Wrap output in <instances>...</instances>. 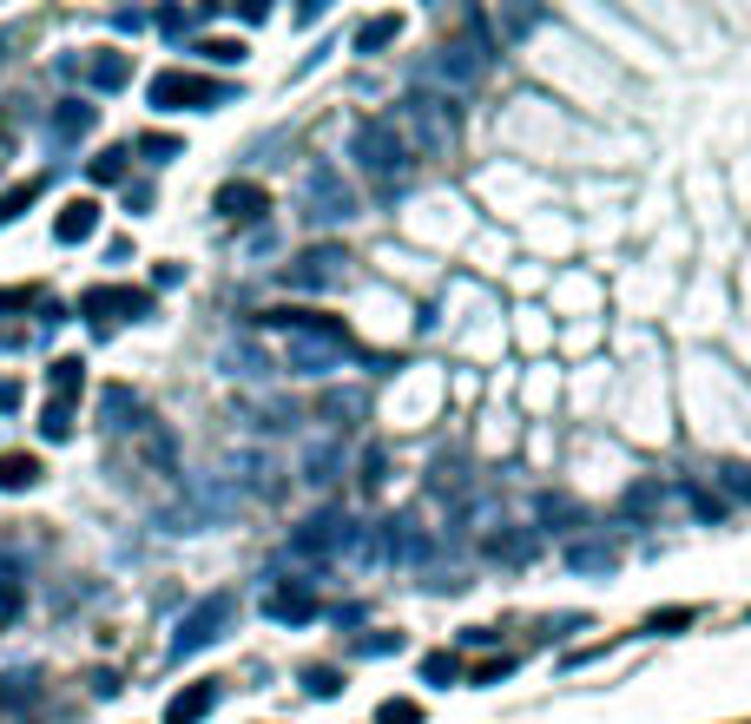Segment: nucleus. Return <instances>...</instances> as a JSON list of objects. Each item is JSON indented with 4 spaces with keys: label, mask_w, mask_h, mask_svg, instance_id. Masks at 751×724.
I'll return each instance as SVG.
<instances>
[{
    "label": "nucleus",
    "mask_w": 751,
    "mask_h": 724,
    "mask_svg": "<svg viewBox=\"0 0 751 724\" xmlns=\"http://www.w3.org/2000/svg\"><path fill=\"white\" fill-rule=\"evenodd\" d=\"M303 686H310L317 699H330V692H336V672H330V666H310V672H303Z\"/></svg>",
    "instance_id": "18"
},
{
    "label": "nucleus",
    "mask_w": 751,
    "mask_h": 724,
    "mask_svg": "<svg viewBox=\"0 0 751 724\" xmlns=\"http://www.w3.org/2000/svg\"><path fill=\"white\" fill-rule=\"evenodd\" d=\"M429 73H435L449 92H462V86H475V79L488 73V46H482V40H455V46H442V53H435V66H429Z\"/></svg>",
    "instance_id": "4"
},
{
    "label": "nucleus",
    "mask_w": 751,
    "mask_h": 724,
    "mask_svg": "<svg viewBox=\"0 0 751 724\" xmlns=\"http://www.w3.org/2000/svg\"><path fill=\"white\" fill-rule=\"evenodd\" d=\"M686 620H693L686 606H680V613H653V633H673V626H686Z\"/></svg>",
    "instance_id": "22"
},
{
    "label": "nucleus",
    "mask_w": 751,
    "mask_h": 724,
    "mask_svg": "<svg viewBox=\"0 0 751 724\" xmlns=\"http://www.w3.org/2000/svg\"><path fill=\"white\" fill-rule=\"evenodd\" d=\"M218 211H224V218H238V224H251V218H264V191L231 185V191H218Z\"/></svg>",
    "instance_id": "10"
},
{
    "label": "nucleus",
    "mask_w": 751,
    "mask_h": 724,
    "mask_svg": "<svg viewBox=\"0 0 751 724\" xmlns=\"http://www.w3.org/2000/svg\"><path fill=\"white\" fill-rule=\"evenodd\" d=\"M238 53H244V46H231V40H211V46H205V59H218V66H224V59H238Z\"/></svg>",
    "instance_id": "21"
},
{
    "label": "nucleus",
    "mask_w": 751,
    "mask_h": 724,
    "mask_svg": "<svg viewBox=\"0 0 751 724\" xmlns=\"http://www.w3.org/2000/svg\"><path fill=\"white\" fill-rule=\"evenodd\" d=\"M264 613L297 626V620H310V613H317V600H310V587H277V593H264Z\"/></svg>",
    "instance_id": "9"
},
{
    "label": "nucleus",
    "mask_w": 751,
    "mask_h": 724,
    "mask_svg": "<svg viewBox=\"0 0 751 724\" xmlns=\"http://www.w3.org/2000/svg\"><path fill=\"white\" fill-rule=\"evenodd\" d=\"M350 158H356L363 171H376V178H402V171L416 165V152L402 145V132H396L389 119H356V132H350Z\"/></svg>",
    "instance_id": "2"
},
{
    "label": "nucleus",
    "mask_w": 751,
    "mask_h": 724,
    "mask_svg": "<svg viewBox=\"0 0 751 724\" xmlns=\"http://www.w3.org/2000/svg\"><path fill=\"white\" fill-rule=\"evenodd\" d=\"M218 705V686H198V692H185V699H172V712H165V724H198L205 712Z\"/></svg>",
    "instance_id": "11"
},
{
    "label": "nucleus",
    "mask_w": 751,
    "mask_h": 724,
    "mask_svg": "<svg viewBox=\"0 0 751 724\" xmlns=\"http://www.w3.org/2000/svg\"><path fill=\"white\" fill-rule=\"evenodd\" d=\"M343 264H350V257H343L336 244H317V250H303V257L284 270V283H290V290H323V283L343 277Z\"/></svg>",
    "instance_id": "5"
},
{
    "label": "nucleus",
    "mask_w": 751,
    "mask_h": 724,
    "mask_svg": "<svg viewBox=\"0 0 751 724\" xmlns=\"http://www.w3.org/2000/svg\"><path fill=\"white\" fill-rule=\"evenodd\" d=\"M92 231V204H73V218L59 224V237H86Z\"/></svg>",
    "instance_id": "14"
},
{
    "label": "nucleus",
    "mask_w": 751,
    "mask_h": 724,
    "mask_svg": "<svg viewBox=\"0 0 751 724\" xmlns=\"http://www.w3.org/2000/svg\"><path fill=\"white\" fill-rule=\"evenodd\" d=\"M303 468H310V481H336V475H330V468H336V448H317Z\"/></svg>",
    "instance_id": "15"
},
{
    "label": "nucleus",
    "mask_w": 751,
    "mask_h": 724,
    "mask_svg": "<svg viewBox=\"0 0 751 724\" xmlns=\"http://www.w3.org/2000/svg\"><path fill=\"white\" fill-rule=\"evenodd\" d=\"M0 481H7V488H20V481H33V461H20V455H13V461H0Z\"/></svg>",
    "instance_id": "19"
},
{
    "label": "nucleus",
    "mask_w": 751,
    "mask_h": 724,
    "mask_svg": "<svg viewBox=\"0 0 751 724\" xmlns=\"http://www.w3.org/2000/svg\"><path fill=\"white\" fill-rule=\"evenodd\" d=\"M92 79H99V86H119V79H125V59H99Z\"/></svg>",
    "instance_id": "20"
},
{
    "label": "nucleus",
    "mask_w": 751,
    "mask_h": 724,
    "mask_svg": "<svg viewBox=\"0 0 751 724\" xmlns=\"http://www.w3.org/2000/svg\"><path fill=\"white\" fill-rule=\"evenodd\" d=\"M152 99H158V105H178V99L218 105V99H224V86H211V79H185V73H165V79H152Z\"/></svg>",
    "instance_id": "6"
},
{
    "label": "nucleus",
    "mask_w": 751,
    "mask_h": 724,
    "mask_svg": "<svg viewBox=\"0 0 751 724\" xmlns=\"http://www.w3.org/2000/svg\"><path fill=\"white\" fill-rule=\"evenodd\" d=\"M356 211V198H350V185H336L323 165L310 171V218H350Z\"/></svg>",
    "instance_id": "7"
},
{
    "label": "nucleus",
    "mask_w": 751,
    "mask_h": 724,
    "mask_svg": "<svg viewBox=\"0 0 751 724\" xmlns=\"http://www.w3.org/2000/svg\"><path fill=\"white\" fill-rule=\"evenodd\" d=\"M350 547H356V521L336 514V508L290 534V554H297V560H323V554H350Z\"/></svg>",
    "instance_id": "3"
},
{
    "label": "nucleus",
    "mask_w": 751,
    "mask_h": 724,
    "mask_svg": "<svg viewBox=\"0 0 751 724\" xmlns=\"http://www.w3.org/2000/svg\"><path fill=\"white\" fill-rule=\"evenodd\" d=\"M356 481H363V488H369V494H376V488H383V448H369V455H363V475H356Z\"/></svg>",
    "instance_id": "16"
},
{
    "label": "nucleus",
    "mask_w": 751,
    "mask_h": 724,
    "mask_svg": "<svg viewBox=\"0 0 751 724\" xmlns=\"http://www.w3.org/2000/svg\"><path fill=\"white\" fill-rule=\"evenodd\" d=\"M567 560H574V567H614V547H574Z\"/></svg>",
    "instance_id": "17"
},
{
    "label": "nucleus",
    "mask_w": 751,
    "mask_h": 724,
    "mask_svg": "<svg viewBox=\"0 0 751 724\" xmlns=\"http://www.w3.org/2000/svg\"><path fill=\"white\" fill-rule=\"evenodd\" d=\"M389 125L402 132V145H409V152H449V145H455V132H462V112H455V99H449V92H409V99H402V112H396Z\"/></svg>",
    "instance_id": "1"
},
{
    "label": "nucleus",
    "mask_w": 751,
    "mask_h": 724,
    "mask_svg": "<svg viewBox=\"0 0 751 724\" xmlns=\"http://www.w3.org/2000/svg\"><path fill=\"white\" fill-rule=\"evenodd\" d=\"M422 672H429V679H455V659H449V653H435V659H429Z\"/></svg>",
    "instance_id": "23"
},
{
    "label": "nucleus",
    "mask_w": 751,
    "mask_h": 724,
    "mask_svg": "<svg viewBox=\"0 0 751 724\" xmlns=\"http://www.w3.org/2000/svg\"><path fill=\"white\" fill-rule=\"evenodd\" d=\"M396 33H402V20H396V13H376V20L356 33V53H376V46H389Z\"/></svg>",
    "instance_id": "12"
},
{
    "label": "nucleus",
    "mask_w": 751,
    "mask_h": 724,
    "mask_svg": "<svg viewBox=\"0 0 751 724\" xmlns=\"http://www.w3.org/2000/svg\"><path fill=\"white\" fill-rule=\"evenodd\" d=\"M224 613H231V600H205V606H198V613H191V620L178 626V659H185V653H198L205 639H218Z\"/></svg>",
    "instance_id": "8"
},
{
    "label": "nucleus",
    "mask_w": 751,
    "mask_h": 724,
    "mask_svg": "<svg viewBox=\"0 0 751 724\" xmlns=\"http://www.w3.org/2000/svg\"><path fill=\"white\" fill-rule=\"evenodd\" d=\"M376 724H422V705H409V699H389V705L376 712Z\"/></svg>",
    "instance_id": "13"
}]
</instances>
